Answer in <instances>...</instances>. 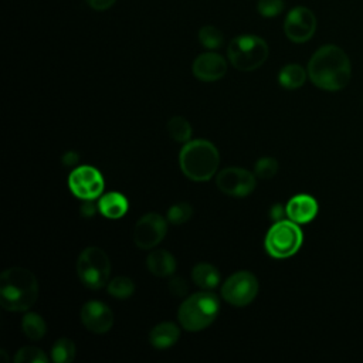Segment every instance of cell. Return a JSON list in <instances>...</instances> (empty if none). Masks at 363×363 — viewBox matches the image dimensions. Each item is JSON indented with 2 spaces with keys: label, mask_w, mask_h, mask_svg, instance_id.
Segmentation results:
<instances>
[{
  "label": "cell",
  "mask_w": 363,
  "mask_h": 363,
  "mask_svg": "<svg viewBox=\"0 0 363 363\" xmlns=\"http://www.w3.org/2000/svg\"><path fill=\"white\" fill-rule=\"evenodd\" d=\"M96 211H99V207L96 204H94L92 200H85L79 207V213L84 217H94L96 214Z\"/></svg>",
  "instance_id": "31"
},
{
  "label": "cell",
  "mask_w": 363,
  "mask_h": 363,
  "mask_svg": "<svg viewBox=\"0 0 363 363\" xmlns=\"http://www.w3.org/2000/svg\"><path fill=\"white\" fill-rule=\"evenodd\" d=\"M220 162L217 147L204 139L189 140L179 153V164L182 172L193 182L210 180Z\"/></svg>",
  "instance_id": "3"
},
{
  "label": "cell",
  "mask_w": 363,
  "mask_h": 363,
  "mask_svg": "<svg viewBox=\"0 0 363 363\" xmlns=\"http://www.w3.org/2000/svg\"><path fill=\"white\" fill-rule=\"evenodd\" d=\"M218 309L220 301L213 292H197L182 302L177 319L187 332H199L216 320Z\"/></svg>",
  "instance_id": "4"
},
{
  "label": "cell",
  "mask_w": 363,
  "mask_h": 363,
  "mask_svg": "<svg viewBox=\"0 0 363 363\" xmlns=\"http://www.w3.org/2000/svg\"><path fill=\"white\" fill-rule=\"evenodd\" d=\"M167 129L176 142H189L193 132L190 123L183 116H173L167 123Z\"/></svg>",
  "instance_id": "24"
},
{
  "label": "cell",
  "mask_w": 363,
  "mask_h": 363,
  "mask_svg": "<svg viewBox=\"0 0 363 363\" xmlns=\"http://www.w3.org/2000/svg\"><path fill=\"white\" fill-rule=\"evenodd\" d=\"M38 296L34 274L21 267H11L0 275V303L4 309L23 312L30 309Z\"/></svg>",
  "instance_id": "2"
},
{
  "label": "cell",
  "mask_w": 363,
  "mask_h": 363,
  "mask_svg": "<svg viewBox=\"0 0 363 363\" xmlns=\"http://www.w3.org/2000/svg\"><path fill=\"white\" fill-rule=\"evenodd\" d=\"M286 216L289 220L305 224L315 218L318 214V203L312 196L298 194L286 203Z\"/></svg>",
  "instance_id": "15"
},
{
  "label": "cell",
  "mask_w": 363,
  "mask_h": 363,
  "mask_svg": "<svg viewBox=\"0 0 363 363\" xmlns=\"http://www.w3.org/2000/svg\"><path fill=\"white\" fill-rule=\"evenodd\" d=\"M285 7L284 0H258L257 10L264 17H275Z\"/></svg>",
  "instance_id": "29"
},
{
  "label": "cell",
  "mask_w": 363,
  "mask_h": 363,
  "mask_svg": "<svg viewBox=\"0 0 363 363\" xmlns=\"http://www.w3.org/2000/svg\"><path fill=\"white\" fill-rule=\"evenodd\" d=\"M84 326L94 333H105L113 325V312L101 301H88L81 309Z\"/></svg>",
  "instance_id": "13"
},
{
  "label": "cell",
  "mask_w": 363,
  "mask_h": 363,
  "mask_svg": "<svg viewBox=\"0 0 363 363\" xmlns=\"http://www.w3.org/2000/svg\"><path fill=\"white\" fill-rule=\"evenodd\" d=\"M75 345L71 339L61 337L58 339L51 349V359L55 363H71L75 357Z\"/></svg>",
  "instance_id": "22"
},
{
  "label": "cell",
  "mask_w": 363,
  "mask_h": 363,
  "mask_svg": "<svg viewBox=\"0 0 363 363\" xmlns=\"http://www.w3.org/2000/svg\"><path fill=\"white\" fill-rule=\"evenodd\" d=\"M199 40L208 50L220 48L224 43V37H223L221 31L213 26L201 27L199 31Z\"/></svg>",
  "instance_id": "25"
},
{
  "label": "cell",
  "mask_w": 363,
  "mask_h": 363,
  "mask_svg": "<svg viewBox=\"0 0 363 363\" xmlns=\"http://www.w3.org/2000/svg\"><path fill=\"white\" fill-rule=\"evenodd\" d=\"M216 184L227 196L245 197L255 189V176L242 167H227L223 169L217 177Z\"/></svg>",
  "instance_id": "11"
},
{
  "label": "cell",
  "mask_w": 363,
  "mask_h": 363,
  "mask_svg": "<svg viewBox=\"0 0 363 363\" xmlns=\"http://www.w3.org/2000/svg\"><path fill=\"white\" fill-rule=\"evenodd\" d=\"M278 81L286 89H296L305 84L306 71L298 64H288L279 71Z\"/></svg>",
  "instance_id": "20"
},
{
  "label": "cell",
  "mask_w": 363,
  "mask_h": 363,
  "mask_svg": "<svg viewBox=\"0 0 363 363\" xmlns=\"http://www.w3.org/2000/svg\"><path fill=\"white\" fill-rule=\"evenodd\" d=\"M169 291L174 296H186L189 292V284L183 278H173L169 282Z\"/></svg>",
  "instance_id": "30"
},
{
  "label": "cell",
  "mask_w": 363,
  "mask_h": 363,
  "mask_svg": "<svg viewBox=\"0 0 363 363\" xmlns=\"http://www.w3.org/2000/svg\"><path fill=\"white\" fill-rule=\"evenodd\" d=\"M255 176L259 179H271L278 172V162L274 157H261L255 163Z\"/></svg>",
  "instance_id": "28"
},
{
  "label": "cell",
  "mask_w": 363,
  "mask_h": 363,
  "mask_svg": "<svg viewBox=\"0 0 363 363\" xmlns=\"http://www.w3.org/2000/svg\"><path fill=\"white\" fill-rule=\"evenodd\" d=\"M116 0H86L88 6L95 9V10H106L109 9L111 6H113Z\"/></svg>",
  "instance_id": "33"
},
{
  "label": "cell",
  "mask_w": 363,
  "mask_h": 363,
  "mask_svg": "<svg viewBox=\"0 0 363 363\" xmlns=\"http://www.w3.org/2000/svg\"><path fill=\"white\" fill-rule=\"evenodd\" d=\"M302 231L292 220H279L265 235V250L274 258H288L302 245Z\"/></svg>",
  "instance_id": "7"
},
{
  "label": "cell",
  "mask_w": 363,
  "mask_h": 363,
  "mask_svg": "<svg viewBox=\"0 0 363 363\" xmlns=\"http://www.w3.org/2000/svg\"><path fill=\"white\" fill-rule=\"evenodd\" d=\"M146 267L155 277H169L176 269V259L166 250H153L146 258Z\"/></svg>",
  "instance_id": "17"
},
{
  "label": "cell",
  "mask_w": 363,
  "mask_h": 363,
  "mask_svg": "<svg viewBox=\"0 0 363 363\" xmlns=\"http://www.w3.org/2000/svg\"><path fill=\"white\" fill-rule=\"evenodd\" d=\"M191 216H193V207L186 201L176 203L167 210V220L176 225L189 221Z\"/></svg>",
  "instance_id": "27"
},
{
  "label": "cell",
  "mask_w": 363,
  "mask_h": 363,
  "mask_svg": "<svg viewBox=\"0 0 363 363\" xmlns=\"http://www.w3.org/2000/svg\"><path fill=\"white\" fill-rule=\"evenodd\" d=\"M258 279L250 271H238L227 278L221 286V296L234 306H245L258 294Z\"/></svg>",
  "instance_id": "8"
},
{
  "label": "cell",
  "mask_w": 363,
  "mask_h": 363,
  "mask_svg": "<svg viewBox=\"0 0 363 363\" xmlns=\"http://www.w3.org/2000/svg\"><path fill=\"white\" fill-rule=\"evenodd\" d=\"M108 292L116 299H126L135 292V284L128 277H115L108 282Z\"/></svg>",
  "instance_id": "23"
},
{
  "label": "cell",
  "mask_w": 363,
  "mask_h": 363,
  "mask_svg": "<svg viewBox=\"0 0 363 363\" xmlns=\"http://www.w3.org/2000/svg\"><path fill=\"white\" fill-rule=\"evenodd\" d=\"M180 337V329L173 322H162L149 333V342L156 349H167Z\"/></svg>",
  "instance_id": "16"
},
{
  "label": "cell",
  "mask_w": 363,
  "mask_h": 363,
  "mask_svg": "<svg viewBox=\"0 0 363 363\" xmlns=\"http://www.w3.org/2000/svg\"><path fill=\"white\" fill-rule=\"evenodd\" d=\"M99 211L106 218H121L128 211V200L118 191L104 194L98 201Z\"/></svg>",
  "instance_id": "18"
},
{
  "label": "cell",
  "mask_w": 363,
  "mask_h": 363,
  "mask_svg": "<svg viewBox=\"0 0 363 363\" xmlns=\"http://www.w3.org/2000/svg\"><path fill=\"white\" fill-rule=\"evenodd\" d=\"M21 329H23V333L28 339L40 340L45 335V332H47V323H45V320L38 313L28 312V313H26L23 316Z\"/></svg>",
  "instance_id": "21"
},
{
  "label": "cell",
  "mask_w": 363,
  "mask_h": 363,
  "mask_svg": "<svg viewBox=\"0 0 363 363\" xmlns=\"http://www.w3.org/2000/svg\"><path fill=\"white\" fill-rule=\"evenodd\" d=\"M316 30L315 14L306 7L292 9L284 23V31L286 37L294 43L308 41Z\"/></svg>",
  "instance_id": "12"
},
{
  "label": "cell",
  "mask_w": 363,
  "mask_h": 363,
  "mask_svg": "<svg viewBox=\"0 0 363 363\" xmlns=\"http://www.w3.org/2000/svg\"><path fill=\"white\" fill-rule=\"evenodd\" d=\"M77 274L86 288L101 289L109 279V257L99 247H86L78 257Z\"/></svg>",
  "instance_id": "6"
},
{
  "label": "cell",
  "mask_w": 363,
  "mask_h": 363,
  "mask_svg": "<svg viewBox=\"0 0 363 363\" xmlns=\"http://www.w3.org/2000/svg\"><path fill=\"white\" fill-rule=\"evenodd\" d=\"M227 55L234 68L254 71L268 58V45L261 37L244 34L230 41Z\"/></svg>",
  "instance_id": "5"
},
{
  "label": "cell",
  "mask_w": 363,
  "mask_h": 363,
  "mask_svg": "<svg viewBox=\"0 0 363 363\" xmlns=\"http://www.w3.org/2000/svg\"><path fill=\"white\" fill-rule=\"evenodd\" d=\"M286 214V207H284L282 204L277 203L271 207L269 210V217L274 220V221H279V220H284L282 217Z\"/></svg>",
  "instance_id": "32"
},
{
  "label": "cell",
  "mask_w": 363,
  "mask_h": 363,
  "mask_svg": "<svg viewBox=\"0 0 363 363\" xmlns=\"http://www.w3.org/2000/svg\"><path fill=\"white\" fill-rule=\"evenodd\" d=\"M78 159H79V155L77 152H67L64 156H62V164L64 166H74L78 163Z\"/></svg>",
  "instance_id": "34"
},
{
  "label": "cell",
  "mask_w": 363,
  "mask_h": 363,
  "mask_svg": "<svg viewBox=\"0 0 363 363\" xmlns=\"http://www.w3.org/2000/svg\"><path fill=\"white\" fill-rule=\"evenodd\" d=\"M193 282L201 289H213L220 282L218 269L208 262H199L191 271Z\"/></svg>",
  "instance_id": "19"
},
{
  "label": "cell",
  "mask_w": 363,
  "mask_h": 363,
  "mask_svg": "<svg viewBox=\"0 0 363 363\" xmlns=\"http://www.w3.org/2000/svg\"><path fill=\"white\" fill-rule=\"evenodd\" d=\"M68 186L74 196L82 200H94L104 191V177L92 166H79L69 173Z\"/></svg>",
  "instance_id": "10"
},
{
  "label": "cell",
  "mask_w": 363,
  "mask_h": 363,
  "mask_svg": "<svg viewBox=\"0 0 363 363\" xmlns=\"http://www.w3.org/2000/svg\"><path fill=\"white\" fill-rule=\"evenodd\" d=\"M308 75L323 91H340L349 84L352 75L350 60L337 45H323L309 60Z\"/></svg>",
  "instance_id": "1"
},
{
  "label": "cell",
  "mask_w": 363,
  "mask_h": 363,
  "mask_svg": "<svg viewBox=\"0 0 363 363\" xmlns=\"http://www.w3.org/2000/svg\"><path fill=\"white\" fill-rule=\"evenodd\" d=\"M191 71L197 79L213 82L221 79L225 75L227 62L220 54L204 52L194 60Z\"/></svg>",
  "instance_id": "14"
},
{
  "label": "cell",
  "mask_w": 363,
  "mask_h": 363,
  "mask_svg": "<svg viewBox=\"0 0 363 363\" xmlns=\"http://www.w3.org/2000/svg\"><path fill=\"white\" fill-rule=\"evenodd\" d=\"M167 233V221L157 213L142 216L133 228V241L140 250L155 248Z\"/></svg>",
  "instance_id": "9"
},
{
  "label": "cell",
  "mask_w": 363,
  "mask_h": 363,
  "mask_svg": "<svg viewBox=\"0 0 363 363\" xmlns=\"http://www.w3.org/2000/svg\"><path fill=\"white\" fill-rule=\"evenodd\" d=\"M16 363H47L48 357L47 354L34 346H24L18 349V352L14 356Z\"/></svg>",
  "instance_id": "26"
}]
</instances>
